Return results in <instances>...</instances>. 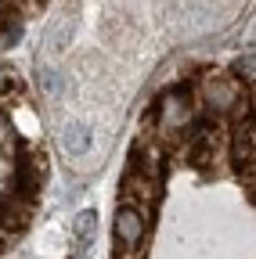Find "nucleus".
Here are the masks:
<instances>
[{
    "label": "nucleus",
    "instance_id": "obj_14",
    "mask_svg": "<svg viewBox=\"0 0 256 259\" xmlns=\"http://www.w3.org/2000/svg\"><path fill=\"white\" fill-rule=\"evenodd\" d=\"M69 40V18H61V22H54L51 29H47V36H44V44H47V51L54 54V51H61V44Z\"/></svg>",
    "mask_w": 256,
    "mask_h": 259
},
{
    "label": "nucleus",
    "instance_id": "obj_17",
    "mask_svg": "<svg viewBox=\"0 0 256 259\" xmlns=\"http://www.w3.org/2000/svg\"><path fill=\"white\" fill-rule=\"evenodd\" d=\"M69 259H87V252H83V248H72V255H69Z\"/></svg>",
    "mask_w": 256,
    "mask_h": 259
},
{
    "label": "nucleus",
    "instance_id": "obj_5",
    "mask_svg": "<svg viewBox=\"0 0 256 259\" xmlns=\"http://www.w3.org/2000/svg\"><path fill=\"white\" fill-rule=\"evenodd\" d=\"M228 158L238 173H252L256 169V126L252 119L245 122H235V134H231V144H228Z\"/></svg>",
    "mask_w": 256,
    "mask_h": 259
},
{
    "label": "nucleus",
    "instance_id": "obj_2",
    "mask_svg": "<svg viewBox=\"0 0 256 259\" xmlns=\"http://www.w3.org/2000/svg\"><path fill=\"white\" fill-rule=\"evenodd\" d=\"M199 101L213 115H220V119H231V122H245L249 119V90L235 76L206 72L199 79Z\"/></svg>",
    "mask_w": 256,
    "mask_h": 259
},
{
    "label": "nucleus",
    "instance_id": "obj_1",
    "mask_svg": "<svg viewBox=\"0 0 256 259\" xmlns=\"http://www.w3.org/2000/svg\"><path fill=\"white\" fill-rule=\"evenodd\" d=\"M195 134V97L188 87H173L163 90L155 101V137L159 141H184Z\"/></svg>",
    "mask_w": 256,
    "mask_h": 259
},
{
    "label": "nucleus",
    "instance_id": "obj_3",
    "mask_svg": "<svg viewBox=\"0 0 256 259\" xmlns=\"http://www.w3.org/2000/svg\"><path fill=\"white\" fill-rule=\"evenodd\" d=\"M112 234H116V248H126V252H141V241L148 234V223H144V212L134 209V205H123L116 209V220H112Z\"/></svg>",
    "mask_w": 256,
    "mask_h": 259
},
{
    "label": "nucleus",
    "instance_id": "obj_19",
    "mask_svg": "<svg viewBox=\"0 0 256 259\" xmlns=\"http://www.w3.org/2000/svg\"><path fill=\"white\" fill-rule=\"evenodd\" d=\"M8 4H15V0H8Z\"/></svg>",
    "mask_w": 256,
    "mask_h": 259
},
{
    "label": "nucleus",
    "instance_id": "obj_13",
    "mask_svg": "<svg viewBox=\"0 0 256 259\" xmlns=\"http://www.w3.org/2000/svg\"><path fill=\"white\" fill-rule=\"evenodd\" d=\"M22 40V22L11 11V4H0V47H15Z\"/></svg>",
    "mask_w": 256,
    "mask_h": 259
},
{
    "label": "nucleus",
    "instance_id": "obj_8",
    "mask_svg": "<svg viewBox=\"0 0 256 259\" xmlns=\"http://www.w3.org/2000/svg\"><path fill=\"white\" fill-rule=\"evenodd\" d=\"M15 169H18V191L33 198V194L44 187V177H47V155L44 151H25Z\"/></svg>",
    "mask_w": 256,
    "mask_h": 259
},
{
    "label": "nucleus",
    "instance_id": "obj_18",
    "mask_svg": "<svg viewBox=\"0 0 256 259\" xmlns=\"http://www.w3.org/2000/svg\"><path fill=\"white\" fill-rule=\"evenodd\" d=\"M252 126H256V112H252Z\"/></svg>",
    "mask_w": 256,
    "mask_h": 259
},
{
    "label": "nucleus",
    "instance_id": "obj_15",
    "mask_svg": "<svg viewBox=\"0 0 256 259\" xmlns=\"http://www.w3.org/2000/svg\"><path fill=\"white\" fill-rule=\"evenodd\" d=\"M0 151H4V155H15L18 151V137H15V130H11L8 119H0Z\"/></svg>",
    "mask_w": 256,
    "mask_h": 259
},
{
    "label": "nucleus",
    "instance_id": "obj_6",
    "mask_svg": "<svg viewBox=\"0 0 256 259\" xmlns=\"http://www.w3.org/2000/svg\"><path fill=\"white\" fill-rule=\"evenodd\" d=\"M159 184L163 180H152V177H141V173H126L123 177V205H134V209H141V212H148L155 202H159Z\"/></svg>",
    "mask_w": 256,
    "mask_h": 259
},
{
    "label": "nucleus",
    "instance_id": "obj_9",
    "mask_svg": "<svg viewBox=\"0 0 256 259\" xmlns=\"http://www.w3.org/2000/svg\"><path fill=\"white\" fill-rule=\"evenodd\" d=\"M220 151V141L213 130H195L188 141V166H195V169H209L213 166V158Z\"/></svg>",
    "mask_w": 256,
    "mask_h": 259
},
{
    "label": "nucleus",
    "instance_id": "obj_10",
    "mask_svg": "<svg viewBox=\"0 0 256 259\" xmlns=\"http://www.w3.org/2000/svg\"><path fill=\"white\" fill-rule=\"evenodd\" d=\"M94 241H98V212H94V209H80L72 216V245L90 252Z\"/></svg>",
    "mask_w": 256,
    "mask_h": 259
},
{
    "label": "nucleus",
    "instance_id": "obj_7",
    "mask_svg": "<svg viewBox=\"0 0 256 259\" xmlns=\"http://www.w3.org/2000/svg\"><path fill=\"white\" fill-rule=\"evenodd\" d=\"M130 169L141 173V177H152V180H163V169H166V151L159 141H141L134 144L130 151Z\"/></svg>",
    "mask_w": 256,
    "mask_h": 259
},
{
    "label": "nucleus",
    "instance_id": "obj_4",
    "mask_svg": "<svg viewBox=\"0 0 256 259\" xmlns=\"http://www.w3.org/2000/svg\"><path fill=\"white\" fill-rule=\"evenodd\" d=\"M33 220V202L22 191H4L0 194V234H18Z\"/></svg>",
    "mask_w": 256,
    "mask_h": 259
},
{
    "label": "nucleus",
    "instance_id": "obj_12",
    "mask_svg": "<svg viewBox=\"0 0 256 259\" xmlns=\"http://www.w3.org/2000/svg\"><path fill=\"white\" fill-rule=\"evenodd\" d=\"M36 87H40V94L47 97V101H61L65 97V90H69V79H65V72H58V69H44L36 72Z\"/></svg>",
    "mask_w": 256,
    "mask_h": 259
},
{
    "label": "nucleus",
    "instance_id": "obj_16",
    "mask_svg": "<svg viewBox=\"0 0 256 259\" xmlns=\"http://www.w3.org/2000/svg\"><path fill=\"white\" fill-rule=\"evenodd\" d=\"M15 83V76H11V69H8V65H0V94H4L8 87Z\"/></svg>",
    "mask_w": 256,
    "mask_h": 259
},
{
    "label": "nucleus",
    "instance_id": "obj_11",
    "mask_svg": "<svg viewBox=\"0 0 256 259\" xmlns=\"http://www.w3.org/2000/svg\"><path fill=\"white\" fill-rule=\"evenodd\" d=\"M58 144H61V151H65L69 158H83V155L90 151V126H83V122H69L65 130H61Z\"/></svg>",
    "mask_w": 256,
    "mask_h": 259
}]
</instances>
